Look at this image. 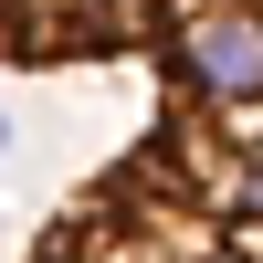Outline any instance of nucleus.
<instances>
[{"label": "nucleus", "instance_id": "obj_1", "mask_svg": "<svg viewBox=\"0 0 263 263\" xmlns=\"http://www.w3.org/2000/svg\"><path fill=\"white\" fill-rule=\"evenodd\" d=\"M190 0H0V63H95L147 53Z\"/></svg>", "mask_w": 263, "mask_h": 263}]
</instances>
